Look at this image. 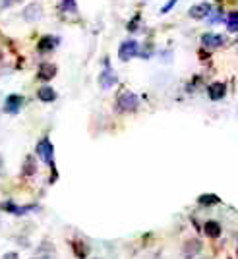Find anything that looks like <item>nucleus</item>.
Listing matches in <instances>:
<instances>
[{"instance_id":"obj_14","label":"nucleus","mask_w":238,"mask_h":259,"mask_svg":"<svg viewBox=\"0 0 238 259\" xmlns=\"http://www.w3.org/2000/svg\"><path fill=\"white\" fill-rule=\"evenodd\" d=\"M204 230H206V234L209 238H219V234H221V225L217 221H207Z\"/></svg>"},{"instance_id":"obj_7","label":"nucleus","mask_w":238,"mask_h":259,"mask_svg":"<svg viewBox=\"0 0 238 259\" xmlns=\"http://www.w3.org/2000/svg\"><path fill=\"white\" fill-rule=\"evenodd\" d=\"M207 93H209V99L211 101H221V99L227 95V85L223 81H215L207 87Z\"/></svg>"},{"instance_id":"obj_22","label":"nucleus","mask_w":238,"mask_h":259,"mask_svg":"<svg viewBox=\"0 0 238 259\" xmlns=\"http://www.w3.org/2000/svg\"><path fill=\"white\" fill-rule=\"evenodd\" d=\"M2 259H20V257H18V253H16V251H10V253H6Z\"/></svg>"},{"instance_id":"obj_4","label":"nucleus","mask_w":238,"mask_h":259,"mask_svg":"<svg viewBox=\"0 0 238 259\" xmlns=\"http://www.w3.org/2000/svg\"><path fill=\"white\" fill-rule=\"evenodd\" d=\"M0 211H6V213H12V215H27L31 211H37V205H27V207H20L12 201H2L0 203Z\"/></svg>"},{"instance_id":"obj_1","label":"nucleus","mask_w":238,"mask_h":259,"mask_svg":"<svg viewBox=\"0 0 238 259\" xmlns=\"http://www.w3.org/2000/svg\"><path fill=\"white\" fill-rule=\"evenodd\" d=\"M116 103H118L120 110H124V112H134L136 108L140 107V99H138L136 93H132V91H122Z\"/></svg>"},{"instance_id":"obj_13","label":"nucleus","mask_w":238,"mask_h":259,"mask_svg":"<svg viewBox=\"0 0 238 259\" xmlns=\"http://www.w3.org/2000/svg\"><path fill=\"white\" fill-rule=\"evenodd\" d=\"M37 97L41 99L43 103H53L54 99H56V91H54L53 87L49 85H43L39 91H37Z\"/></svg>"},{"instance_id":"obj_17","label":"nucleus","mask_w":238,"mask_h":259,"mask_svg":"<svg viewBox=\"0 0 238 259\" xmlns=\"http://www.w3.org/2000/svg\"><path fill=\"white\" fill-rule=\"evenodd\" d=\"M227 27L230 33H238V12H230L227 16Z\"/></svg>"},{"instance_id":"obj_10","label":"nucleus","mask_w":238,"mask_h":259,"mask_svg":"<svg viewBox=\"0 0 238 259\" xmlns=\"http://www.w3.org/2000/svg\"><path fill=\"white\" fill-rule=\"evenodd\" d=\"M54 76H56V66L54 64H41L39 72H37V77H39L41 81H49V79H53Z\"/></svg>"},{"instance_id":"obj_19","label":"nucleus","mask_w":238,"mask_h":259,"mask_svg":"<svg viewBox=\"0 0 238 259\" xmlns=\"http://www.w3.org/2000/svg\"><path fill=\"white\" fill-rule=\"evenodd\" d=\"M74 249H76V255L80 259H84L87 255V248L82 244V242H74Z\"/></svg>"},{"instance_id":"obj_20","label":"nucleus","mask_w":238,"mask_h":259,"mask_svg":"<svg viewBox=\"0 0 238 259\" xmlns=\"http://www.w3.org/2000/svg\"><path fill=\"white\" fill-rule=\"evenodd\" d=\"M221 22H223V16H221V12L213 14V18H209V23H221Z\"/></svg>"},{"instance_id":"obj_6","label":"nucleus","mask_w":238,"mask_h":259,"mask_svg":"<svg viewBox=\"0 0 238 259\" xmlns=\"http://www.w3.org/2000/svg\"><path fill=\"white\" fill-rule=\"evenodd\" d=\"M209 14H211V4H209V2L194 4V6L190 8V18H194V20H206Z\"/></svg>"},{"instance_id":"obj_15","label":"nucleus","mask_w":238,"mask_h":259,"mask_svg":"<svg viewBox=\"0 0 238 259\" xmlns=\"http://www.w3.org/2000/svg\"><path fill=\"white\" fill-rule=\"evenodd\" d=\"M200 249H202V244L194 240V242H188L184 246V257H194L195 253H200Z\"/></svg>"},{"instance_id":"obj_3","label":"nucleus","mask_w":238,"mask_h":259,"mask_svg":"<svg viewBox=\"0 0 238 259\" xmlns=\"http://www.w3.org/2000/svg\"><path fill=\"white\" fill-rule=\"evenodd\" d=\"M140 54V45L138 41H124V43L120 45L118 49V58L122 62H130L134 56H138Z\"/></svg>"},{"instance_id":"obj_21","label":"nucleus","mask_w":238,"mask_h":259,"mask_svg":"<svg viewBox=\"0 0 238 259\" xmlns=\"http://www.w3.org/2000/svg\"><path fill=\"white\" fill-rule=\"evenodd\" d=\"M176 2H178V0H171L169 4H165V6H163L161 12H163V14H167V12H169V10H173V6H174V4H176Z\"/></svg>"},{"instance_id":"obj_8","label":"nucleus","mask_w":238,"mask_h":259,"mask_svg":"<svg viewBox=\"0 0 238 259\" xmlns=\"http://www.w3.org/2000/svg\"><path fill=\"white\" fill-rule=\"evenodd\" d=\"M23 105V97L22 95H8L6 97V103H4V110L8 114H16Z\"/></svg>"},{"instance_id":"obj_18","label":"nucleus","mask_w":238,"mask_h":259,"mask_svg":"<svg viewBox=\"0 0 238 259\" xmlns=\"http://www.w3.org/2000/svg\"><path fill=\"white\" fill-rule=\"evenodd\" d=\"M60 10H62V12H72V14H74V12L77 10L76 0H62V2H60Z\"/></svg>"},{"instance_id":"obj_9","label":"nucleus","mask_w":238,"mask_h":259,"mask_svg":"<svg viewBox=\"0 0 238 259\" xmlns=\"http://www.w3.org/2000/svg\"><path fill=\"white\" fill-rule=\"evenodd\" d=\"M114 83H116V74L107 66V68L101 72V76H99V85L103 87V89H110Z\"/></svg>"},{"instance_id":"obj_16","label":"nucleus","mask_w":238,"mask_h":259,"mask_svg":"<svg viewBox=\"0 0 238 259\" xmlns=\"http://www.w3.org/2000/svg\"><path fill=\"white\" fill-rule=\"evenodd\" d=\"M219 201H221V199H219L215 194H206V195H200V197H197V203H200V205H204V207L217 205Z\"/></svg>"},{"instance_id":"obj_11","label":"nucleus","mask_w":238,"mask_h":259,"mask_svg":"<svg viewBox=\"0 0 238 259\" xmlns=\"http://www.w3.org/2000/svg\"><path fill=\"white\" fill-rule=\"evenodd\" d=\"M56 45H58V39H56V37H53V35H45V37H41V41L37 43V47H39L41 53H49V51H53Z\"/></svg>"},{"instance_id":"obj_2","label":"nucleus","mask_w":238,"mask_h":259,"mask_svg":"<svg viewBox=\"0 0 238 259\" xmlns=\"http://www.w3.org/2000/svg\"><path fill=\"white\" fill-rule=\"evenodd\" d=\"M37 155L41 157V161L47 162V164H54V147H53V141L49 138H43V140L37 143Z\"/></svg>"},{"instance_id":"obj_5","label":"nucleus","mask_w":238,"mask_h":259,"mask_svg":"<svg viewBox=\"0 0 238 259\" xmlns=\"http://www.w3.org/2000/svg\"><path fill=\"white\" fill-rule=\"evenodd\" d=\"M202 45L206 49H219L225 45V37L219 33H206V35H202Z\"/></svg>"},{"instance_id":"obj_12","label":"nucleus","mask_w":238,"mask_h":259,"mask_svg":"<svg viewBox=\"0 0 238 259\" xmlns=\"http://www.w3.org/2000/svg\"><path fill=\"white\" fill-rule=\"evenodd\" d=\"M23 18H25L27 22L39 20V18H41V6H39V4H29V6L23 10Z\"/></svg>"},{"instance_id":"obj_23","label":"nucleus","mask_w":238,"mask_h":259,"mask_svg":"<svg viewBox=\"0 0 238 259\" xmlns=\"http://www.w3.org/2000/svg\"><path fill=\"white\" fill-rule=\"evenodd\" d=\"M33 259H41V257H33Z\"/></svg>"}]
</instances>
